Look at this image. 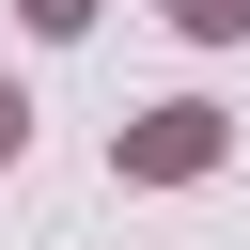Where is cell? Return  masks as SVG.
<instances>
[{
	"instance_id": "6da1fadb",
	"label": "cell",
	"mask_w": 250,
	"mask_h": 250,
	"mask_svg": "<svg viewBox=\"0 0 250 250\" xmlns=\"http://www.w3.org/2000/svg\"><path fill=\"white\" fill-rule=\"evenodd\" d=\"M109 156H125V172H141V188H203V172H219V156H234V125H219V109H203V94H172V109H141V125H125V141H109Z\"/></svg>"
},
{
	"instance_id": "7a4b0ae2",
	"label": "cell",
	"mask_w": 250,
	"mask_h": 250,
	"mask_svg": "<svg viewBox=\"0 0 250 250\" xmlns=\"http://www.w3.org/2000/svg\"><path fill=\"white\" fill-rule=\"evenodd\" d=\"M172 31H188V47H234V31H250V0H172Z\"/></svg>"
},
{
	"instance_id": "3957f363",
	"label": "cell",
	"mask_w": 250,
	"mask_h": 250,
	"mask_svg": "<svg viewBox=\"0 0 250 250\" xmlns=\"http://www.w3.org/2000/svg\"><path fill=\"white\" fill-rule=\"evenodd\" d=\"M16 16H31L47 47H62V31H94V0H16Z\"/></svg>"
},
{
	"instance_id": "277c9868",
	"label": "cell",
	"mask_w": 250,
	"mask_h": 250,
	"mask_svg": "<svg viewBox=\"0 0 250 250\" xmlns=\"http://www.w3.org/2000/svg\"><path fill=\"white\" fill-rule=\"evenodd\" d=\"M16 141H31V94H16V78H0V172H16Z\"/></svg>"
}]
</instances>
